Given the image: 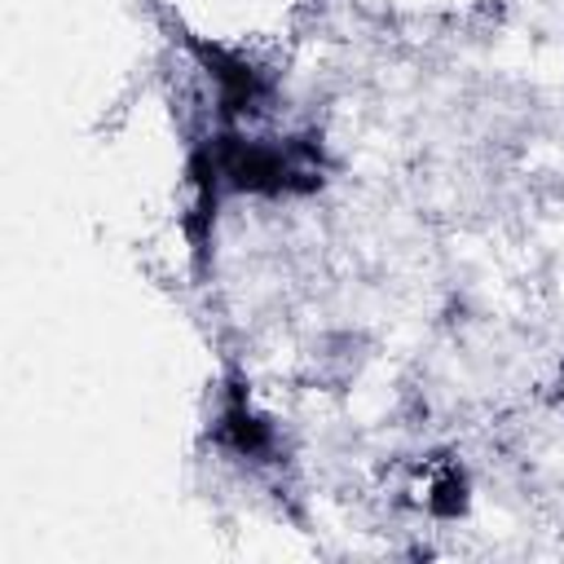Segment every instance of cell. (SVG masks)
Instances as JSON below:
<instances>
[{
  "label": "cell",
  "mask_w": 564,
  "mask_h": 564,
  "mask_svg": "<svg viewBox=\"0 0 564 564\" xmlns=\"http://www.w3.org/2000/svg\"><path fill=\"white\" fill-rule=\"evenodd\" d=\"M423 507L441 520H454L467 511V476L458 463H441L432 476H427V494H423Z\"/></svg>",
  "instance_id": "obj_4"
},
{
  "label": "cell",
  "mask_w": 564,
  "mask_h": 564,
  "mask_svg": "<svg viewBox=\"0 0 564 564\" xmlns=\"http://www.w3.org/2000/svg\"><path fill=\"white\" fill-rule=\"evenodd\" d=\"M220 176L229 189L247 194H313L322 185V150L317 141H242L234 132L212 141Z\"/></svg>",
  "instance_id": "obj_1"
},
{
  "label": "cell",
  "mask_w": 564,
  "mask_h": 564,
  "mask_svg": "<svg viewBox=\"0 0 564 564\" xmlns=\"http://www.w3.org/2000/svg\"><path fill=\"white\" fill-rule=\"evenodd\" d=\"M216 441L225 449H234L238 458H269L273 454V427L269 419L251 405L247 388L234 383L225 405H220V419H216Z\"/></svg>",
  "instance_id": "obj_3"
},
{
  "label": "cell",
  "mask_w": 564,
  "mask_h": 564,
  "mask_svg": "<svg viewBox=\"0 0 564 564\" xmlns=\"http://www.w3.org/2000/svg\"><path fill=\"white\" fill-rule=\"evenodd\" d=\"M189 48H194V57L207 66V75H212V84H216L220 115L238 119V115L264 110V101H269V79H264V70H260L251 57H242V53H234V48H225V44H207V40H189Z\"/></svg>",
  "instance_id": "obj_2"
}]
</instances>
